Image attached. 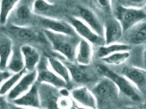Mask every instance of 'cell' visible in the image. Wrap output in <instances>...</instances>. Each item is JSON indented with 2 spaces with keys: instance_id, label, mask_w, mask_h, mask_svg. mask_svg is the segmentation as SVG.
I'll list each match as a JSON object with an SVG mask.
<instances>
[{
  "instance_id": "83f0119b",
  "label": "cell",
  "mask_w": 146,
  "mask_h": 109,
  "mask_svg": "<svg viewBox=\"0 0 146 109\" xmlns=\"http://www.w3.org/2000/svg\"><path fill=\"white\" fill-rule=\"evenodd\" d=\"M96 8L107 14H111L112 9V0H93Z\"/></svg>"
},
{
  "instance_id": "52a82bcc",
  "label": "cell",
  "mask_w": 146,
  "mask_h": 109,
  "mask_svg": "<svg viewBox=\"0 0 146 109\" xmlns=\"http://www.w3.org/2000/svg\"><path fill=\"white\" fill-rule=\"evenodd\" d=\"M37 70L36 69L27 72L8 93L7 95L8 98L13 101L27 93L37 81Z\"/></svg>"
},
{
  "instance_id": "5bb4252c",
  "label": "cell",
  "mask_w": 146,
  "mask_h": 109,
  "mask_svg": "<svg viewBox=\"0 0 146 109\" xmlns=\"http://www.w3.org/2000/svg\"><path fill=\"white\" fill-rule=\"evenodd\" d=\"M80 18L93 31L101 37H104V24L90 9L86 7L79 8Z\"/></svg>"
},
{
  "instance_id": "e0dca14e",
  "label": "cell",
  "mask_w": 146,
  "mask_h": 109,
  "mask_svg": "<svg viewBox=\"0 0 146 109\" xmlns=\"http://www.w3.org/2000/svg\"><path fill=\"white\" fill-rule=\"evenodd\" d=\"M20 50L23 55L25 62V69L27 72L33 71L36 69L40 63V53L33 46L25 44L20 47Z\"/></svg>"
},
{
  "instance_id": "4316f807",
  "label": "cell",
  "mask_w": 146,
  "mask_h": 109,
  "mask_svg": "<svg viewBox=\"0 0 146 109\" xmlns=\"http://www.w3.org/2000/svg\"><path fill=\"white\" fill-rule=\"evenodd\" d=\"M13 12L17 21L24 23L28 22L30 19L33 11L27 5H18Z\"/></svg>"
},
{
  "instance_id": "d6a6232c",
  "label": "cell",
  "mask_w": 146,
  "mask_h": 109,
  "mask_svg": "<svg viewBox=\"0 0 146 109\" xmlns=\"http://www.w3.org/2000/svg\"><path fill=\"white\" fill-rule=\"evenodd\" d=\"M143 57L144 60L146 61V48L144 49V51L143 52Z\"/></svg>"
},
{
  "instance_id": "7a4b0ae2",
  "label": "cell",
  "mask_w": 146,
  "mask_h": 109,
  "mask_svg": "<svg viewBox=\"0 0 146 109\" xmlns=\"http://www.w3.org/2000/svg\"><path fill=\"white\" fill-rule=\"evenodd\" d=\"M96 68L101 75L110 79L115 84L120 92L133 101L138 102L141 100L138 89L124 76L117 73L103 64H98Z\"/></svg>"
},
{
  "instance_id": "277c9868",
  "label": "cell",
  "mask_w": 146,
  "mask_h": 109,
  "mask_svg": "<svg viewBox=\"0 0 146 109\" xmlns=\"http://www.w3.org/2000/svg\"><path fill=\"white\" fill-rule=\"evenodd\" d=\"M91 91L95 96L98 104L99 102L115 100L118 98L120 93L119 90L115 84L106 77L98 82Z\"/></svg>"
},
{
  "instance_id": "44dd1931",
  "label": "cell",
  "mask_w": 146,
  "mask_h": 109,
  "mask_svg": "<svg viewBox=\"0 0 146 109\" xmlns=\"http://www.w3.org/2000/svg\"><path fill=\"white\" fill-rule=\"evenodd\" d=\"M48 64L55 73L59 76L62 79L69 84L72 81V79L70 73V71L66 64L60 60L54 57H48Z\"/></svg>"
},
{
  "instance_id": "ffe728a7",
  "label": "cell",
  "mask_w": 146,
  "mask_h": 109,
  "mask_svg": "<svg viewBox=\"0 0 146 109\" xmlns=\"http://www.w3.org/2000/svg\"><path fill=\"white\" fill-rule=\"evenodd\" d=\"M31 9L37 16L52 18L51 15L55 13V6L47 0H35Z\"/></svg>"
},
{
  "instance_id": "484cf974",
  "label": "cell",
  "mask_w": 146,
  "mask_h": 109,
  "mask_svg": "<svg viewBox=\"0 0 146 109\" xmlns=\"http://www.w3.org/2000/svg\"><path fill=\"white\" fill-rule=\"evenodd\" d=\"M130 56V54L129 51H119L105 57L101 58V60L105 63L109 65L118 66L127 61Z\"/></svg>"
},
{
  "instance_id": "4dcf8cb0",
  "label": "cell",
  "mask_w": 146,
  "mask_h": 109,
  "mask_svg": "<svg viewBox=\"0 0 146 109\" xmlns=\"http://www.w3.org/2000/svg\"><path fill=\"white\" fill-rule=\"evenodd\" d=\"M59 93L61 96L62 97H69L70 95V93L67 89L66 87L65 88H62V89H59Z\"/></svg>"
},
{
  "instance_id": "836d02e7",
  "label": "cell",
  "mask_w": 146,
  "mask_h": 109,
  "mask_svg": "<svg viewBox=\"0 0 146 109\" xmlns=\"http://www.w3.org/2000/svg\"><path fill=\"white\" fill-rule=\"evenodd\" d=\"M47 1H49V2H52V3H53V2L54 0H47Z\"/></svg>"
},
{
  "instance_id": "f1b7e54d",
  "label": "cell",
  "mask_w": 146,
  "mask_h": 109,
  "mask_svg": "<svg viewBox=\"0 0 146 109\" xmlns=\"http://www.w3.org/2000/svg\"><path fill=\"white\" fill-rule=\"evenodd\" d=\"M120 5L124 7L136 9H144L146 6V0H119Z\"/></svg>"
},
{
  "instance_id": "9a60e30c",
  "label": "cell",
  "mask_w": 146,
  "mask_h": 109,
  "mask_svg": "<svg viewBox=\"0 0 146 109\" xmlns=\"http://www.w3.org/2000/svg\"><path fill=\"white\" fill-rule=\"evenodd\" d=\"M124 33L128 44L135 45L146 44V21L138 23Z\"/></svg>"
},
{
  "instance_id": "2e32d148",
  "label": "cell",
  "mask_w": 146,
  "mask_h": 109,
  "mask_svg": "<svg viewBox=\"0 0 146 109\" xmlns=\"http://www.w3.org/2000/svg\"><path fill=\"white\" fill-rule=\"evenodd\" d=\"M9 31L17 38L25 41H42L46 38L44 34L41 35L33 28L26 26L13 25L9 28Z\"/></svg>"
},
{
  "instance_id": "1f68e13d",
  "label": "cell",
  "mask_w": 146,
  "mask_h": 109,
  "mask_svg": "<svg viewBox=\"0 0 146 109\" xmlns=\"http://www.w3.org/2000/svg\"><path fill=\"white\" fill-rule=\"evenodd\" d=\"M3 96H1L0 99V108L1 109H5L7 107V102L5 99H3Z\"/></svg>"
},
{
  "instance_id": "ba28073f",
  "label": "cell",
  "mask_w": 146,
  "mask_h": 109,
  "mask_svg": "<svg viewBox=\"0 0 146 109\" xmlns=\"http://www.w3.org/2000/svg\"><path fill=\"white\" fill-rule=\"evenodd\" d=\"M73 100L80 105L87 109H96L98 100L92 91L86 86H80L73 89L70 93Z\"/></svg>"
},
{
  "instance_id": "ac0fdd59",
  "label": "cell",
  "mask_w": 146,
  "mask_h": 109,
  "mask_svg": "<svg viewBox=\"0 0 146 109\" xmlns=\"http://www.w3.org/2000/svg\"><path fill=\"white\" fill-rule=\"evenodd\" d=\"M13 43L11 38L6 34L0 35V70L7 69V64L13 51Z\"/></svg>"
},
{
  "instance_id": "cb8c5ba5",
  "label": "cell",
  "mask_w": 146,
  "mask_h": 109,
  "mask_svg": "<svg viewBox=\"0 0 146 109\" xmlns=\"http://www.w3.org/2000/svg\"><path fill=\"white\" fill-rule=\"evenodd\" d=\"M20 0H1L0 22L1 25L7 23L9 16L16 7L18 5Z\"/></svg>"
},
{
  "instance_id": "7402d4cb",
  "label": "cell",
  "mask_w": 146,
  "mask_h": 109,
  "mask_svg": "<svg viewBox=\"0 0 146 109\" xmlns=\"http://www.w3.org/2000/svg\"><path fill=\"white\" fill-rule=\"evenodd\" d=\"M7 69L12 73H17L25 69L23 55L20 48L13 49L12 54L7 64Z\"/></svg>"
},
{
  "instance_id": "30bf717a",
  "label": "cell",
  "mask_w": 146,
  "mask_h": 109,
  "mask_svg": "<svg viewBox=\"0 0 146 109\" xmlns=\"http://www.w3.org/2000/svg\"><path fill=\"white\" fill-rule=\"evenodd\" d=\"M123 33V27L116 18H111L106 21L104 37L105 44L118 43Z\"/></svg>"
},
{
  "instance_id": "8fae6325",
  "label": "cell",
  "mask_w": 146,
  "mask_h": 109,
  "mask_svg": "<svg viewBox=\"0 0 146 109\" xmlns=\"http://www.w3.org/2000/svg\"><path fill=\"white\" fill-rule=\"evenodd\" d=\"M12 102L17 106L40 108L42 102L40 91L37 85L34 84L27 93Z\"/></svg>"
},
{
  "instance_id": "603a6c76",
  "label": "cell",
  "mask_w": 146,
  "mask_h": 109,
  "mask_svg": "<svg viewBox=\"0 0 146 109\" xmlns=\"http://www.w3.org/2000/svg\"><path fill=\"white\" fill-rule=\"evenodd\" d=\"M131 49L130 45L126 44L115 43L110 44H105L100 46L98 51V57L101 59L110 54L117 52L129 51Z\"/></svg>"
},
{
  "instance_id": "d4e9b609",
  "label": "cell",
  "mask_w": 146,
  "mask_h": 109,
  "mask_svg": "<svg viewBox=\"0 0 146 109\" xmlns=\"http://www.w3.org/2000/svg\"><path fill=\"white\" fill-rule=\"evenodd\" d=\"M27 72V71L25 69L19 73L13 74L5 81L1 82L0 96L7 95Z\"/></svg>"
},
{
  "instance_id": "6da1fadb",
  "label": "cell",
  "mask_w": 146,
  "mask_h": 109,
  "mask_svg": "<svg viewBox=\"0 0 146 109\" xmlns=\"http://www.w3.org/2000/svg\"><path fill=\"white\" fill-rule=\"evenodd\" d=\"M46 41L50 44L54 50L64 57L67 61L74 62L76 48L80 37L56 33L43 30Z\"/></svg>"
},
{
  "instance_id": "d6986e66",
  "label": "cell",
  "mask_w": 146,
  "mask_h": 109,
  "mask_svg": "<svg viewBox=\"0 0 146 109\" xmlns=\"http://www.w3.org/2000/svg\"><path fill=\"white\" fill-rule=\"evenodd\" d=\"M70 71L72 80L77 83H85L90 81L91 77L86 70L87 66L77 64L75 62L67 61L64 62Z\"/></svg>"
},
{
  "instance_id": "8992f818",
  "label": "cell",
  "mask_w": 146,
  "mask_h": 109,
  "mask_svg": "<svg viewBox=\"0 0 146 109\" xmlns=\"http://www.w3.org/2000/svg\"><path fill=\"white\" fill-rule=\"evenodd\" d=\"M37 16L40 25L44 30H48L56 33L79 36L70 23L54 18Z\"/></svg>"
},
{
  "instance_id": "4fadbf2b",
  "label": "cell",
  "mask_w": 146,
  "mask_h": 109,
  "mask_svg": "<svg viewBox=\"0 0 146 109\" xmlns=\"http://www.w3.org/2000/svg\"><path fill=\"white\" fill-rule=\"evenodd\" d=\"M121 74L127 78L138 90H141L145 88L146 70L133 66H125L122 69Z\"/></svg>"
},
{
  "instance_id": "3957f363",
  "label": "cell",
  "mask_w": 146,
  "mask_h": 109,
  "mask_svg": "<svg viewBox=\"0 0 146 109\" xmlns=\"http://www.w3.org/2000/svg\"><path fill=\"white\" fill-rule=\"evenodd\" d=\"M115 18L123 27L124 33L133 26L146 19L145 9H136L119 5L115 10Z\"/></svg>"
},
{
  "instance_id": "7c38bea8",
  "label": "cell",
  "mask_w": 146,
  "mask_h": 109,
  "mask_svg": "<svg viewBox=\"0 0 146 109\" xmlns=\"http://www.w3.org/2000/svg\"><path fill=\"white\" fill-rule=\"evenodd\" d=\"M93 45L89 41L80 38L76 48L74 62L80 65L88 66L93 60Z\"/></svg>"
},
{
  "instance_id": "f546056e",
  "label": "cell",
  "mask_w": 146,
  "mask_h": 109,
  "mask_svg": "<svg viewBox=\"0 0 146 109\" xmlns=\"http://www.w3.org/2000/svg\"><path fill=\"white\" fill-rule=\"evenodd\" d=\"M69 97H62L58 100V107L67 108L71 107V103L70 100L68 99Z\"/></svg>"
},
{
  "instance_id": "9c48e42d",
  "label": "cell",
  "mask_w": 146,
  "mask_h": 109,
  "mask_svg": "<svg viewBox=\"0 0 146 109\" xmlns=\"http://www.w3.org/2000/svg\"><path fill=\"white\" fill-rule=\"evenodd\" d=\"M37 81L41 83H45L56 89L67 87L69 85L65 80L55 73L53 71L46 66L42 65L37 70Z\"/></svg>"
},
{
  "instance_id": "5b68a950",
  "label": "cell",
  "mask_w": 146,
  "mask_h": 109,
  "mask_svg": "<svg viewBox=\"0 0 146 109\" xmlns=\"http://www.w3.org/2000/svg\"><path fill=\"white\" fill-rule=\"evenodd\" d=\"M70 23L81 38L89 41L93 45L99 47L105 44L104 38L95 32L80 17L71 18Z\"/></svg>"
},
{
  "instance_id": "e575fe53",
  "label": "cell",
  "mask_w": 146,
  "mask_h": 109,
  "mask_svg": "<svg viewBox=\"0 0 146 109\" xmlns=\"http://www.w3.org/2000/svg\"><path fill=\"white\" fill-rule=\"evenodd\" d=\"M144 9H145V11H146V7H145V8H144Z\"/></svg>"
}]
</instances>
